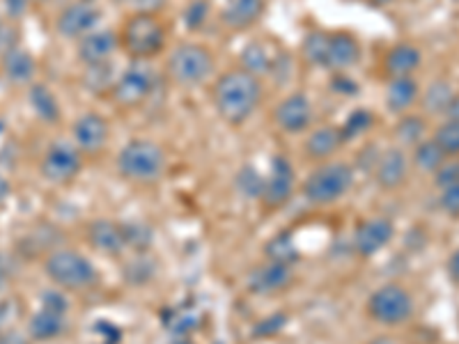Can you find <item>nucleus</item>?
Here are the masks:
<instances>
[{"mask_svg":"<svg viewBox=\"0 0 459 344\" xmlns=\"http://www.w3.org/2000/svg\"><path fill=\"white\" fill-rule=\"evenodd\" d=\"M262 99V85L257 76L244 72V69H232L223 73L216 81L214 88V106L223 122L232 126L244 125Z\"/></svg>","mask_w":459,"mask_h":344,"instance_id":"1","label":"nucleus"},{"mask_svg":"<svg viewBox=\"0 0 459 344\" xmlns=\"http://www.w3.org/2000/svg\"><path fill=\"white\" fill-rule=\"evenodd\" d=\"M120 44L134 60H147L166 48V28L159 22L157 14L136 12L122 26Z\"/></svg>","mask_w":459,"mask_h":344,"instance_id":"2","label":"nucleus"},{"mask_svg":"<svg viewBox=\"0 0 459 344\" xmlns=\"http://www.w3.org/2000/svg\"><path fill=\"white\" fill-rule=\"evenodd\" d=\"M117 168H120L122 177L131 179V182H154L161 177L163 168H166V154L157 142L136 138L122 147Z\"/></svg>","mask_w":459,"mask_h":344,"instance_id":"3","label":"nucleus"},{"mask_svg":"<svg viewBox=\"0 0 459 344\" xmlns=\"http://www.w3.org/2000/svg\"><path fill=\"white\" fill-rule=\"evenodd\" d=\"M44 271L60 289H72V292L88 289L97 282V271H94L92 262L81 253L69 251V248L53 251L44 262Z\"/></svg>","mask_w":459,"mask_h":344,"instance_id":"4","label":"nucleus"},{"mask_svg":"<svg viewBox=\"0 0 459 344\" xmlns=\"http://www.w3.org/2000/svg\"><path fill=\"white\" fill-rule=\"evenodd\" d=\"M214 67V56L203 44H179L168 57V76L178 85H200Z\"/></svg>","mask_w":459,"mask_h":344,"instance_id":"5","label":"nucleus"},{"mask_svg":"<svg viewBox=\"0 0 459 344\" xmlns=\"http://www.w3.org/2000/svg\"><path fill=\"white\" fill-rule=\"evenodd\" d=\"M354 172L347 163H326L306 179L303 195L313 204H329L342 198L351 188Z\"/></svg>","mask_w":459,"mask_h":344,"instance_id":"6","label":"nucleus"},{"mask_svg":"<svg viewBox=\"0 0 459 344\" xmlns=\"http://www.w3.org/2000/svg\"><path fill=\"white\" fill-rule=\"evenodd\" d=\"M368 314L384 326H400L413 314V297L407 287L384 285L368 298Z\"/></svg>","mask_w":459,"mask_h":344,"instance_id":"7","label":"nucleus"},{"mask_svg":"<svg viewBox=\"0 0 459 344\" xmlns=\"http://www.w3.org/2000/svg\"><path fill=\"white\" fill-rule=\"evenodd\" d=\"M81 163L83 161H81L79 147L60 141L48 147L39 170H42L44 179H48V182L67 184L81 172Z\"/></svg>","mask_w":459,"mask_h":344,"instance_id":"8","label":"nucleus"},{"mask_svg":"<svg viewBox=\"0 0 459 344\" xmlns=\"http://www.w3.org/2000/svg\"><path fill=\"white\" fill-rule=\"evenodd\" d=\"M152 85H154V79H152L150 69L136 63L125 69L120 79L115 81L110 97L122 108H134V106L143 104L147 99V94L152 92Z\"/></svg>","mask_w":459,"mask_h":344,"instance_id":"9","label":"nucleus"},{"mask_svg":"<svg viewBox=\"0 0 459 344\" xmlns=\"http://www.w3.org/2000/svg\"><path fill=\"white\" fill-rule=\"evenodd\" d=\"M393 235H395V228L388 219H381V216H375V219H368L356 228L354 235V248L359 255L372 257L379 251H384L388 244H391Z\"/></svg>","mask_w":459,"mask_h":344,"instance_id":"10","label":"nucleus"},{"mask_svg":"<svg viewBox=\"0 0 459 344\" xmlns=\"http://www.w3.org/2000/svg\"><path fill=\"white\" fill-rule=\"evenodd\" d=\"M72 133L79 151H85V154H97V151L104 150L106 142H108L110 126L100 113H85L81 115L79 120L74 122Z\"/></svg>","mask_w":459,"mask_h":344,"instance_id":"11","label":"nucleus"},{"mask_svg":"<svg viewBox=\"0 0 459 344\" xmlns=\"http://www.w3.org/2000/svg\"><path fill=\"white\" fill-rule=\"evenodd\" d=\"M100 19H101V12L97 10L92 3L81 0V3H74V5L67 7V10L60 12L56 28L63 37L74 39V37H85L88 32H92L94 26L100 23Z\"/></svg>","mask_w":459,"mask_h":344,"instance_id":"12","label":"nucleus"},{"mask_svg":"<svg viewBox=\"0 0 459 344\" xmlns=\"http://www.w3.org/2000/svg\"><path fill=\"white\" fill-rule=\"evenodd\" d=\"M273 120L287 133H299V131L308 129L310 120H313V106H310L306 94H290L287 99L273 110Z\"/></svg>","mask_w":459,"mask_h":344,"instance_id":"13","label":"nucleus"},{"mask_svg":"<svg viewBox=\"0 0 459 344\" xmlns=\"http://www.w3.org/2000/svg\"><path fill=\"white\" fill-rule=\"evenodd\" d=\"M294 191V170L292 163L287 161L285 157H273L272 161V175L264 179V191H262V200L269 207H281L290 200Z\"/></svg>","mask_w":459,"mask_h":344,"instance_id":"14","label":"nucleus"},{"mask_svg":"<svg viewBox=\"0 0 459 344\" xmlns=\"http://www.w3.org/2000/svg\"><path fill=\"white\" fill-rule=\"evenodd\" d=\"M120 44V37L113 30H92L85 37H81L79 42V57L85 67L92 64L108 63V57L113 56L115 48Z\"/></svg>","mask_w":459,"mask_h":344,"instance_id":"15","label":"nucleus"},{"mask_svg":"<svg viewBox=\"0 0 459 344\" xmlns=\"http://www.w3.org/2000/svg\"><path fill=\"white\" fill-rule=\"evenodd\" d=\"M377 182L381 188L393 191V188H400L402 184L407 182L409 175V161L404 157V151L400 147H391L384 154H379V161L375 166Z\"/></svg>","mask_w":459,"mask_h":344,"instance_id":"16","label":"nucleus"},{"mask_svg":"<svg viewBox=\"0 0 459 344\" xmlns=\"http://www.w3.org/2000/svg\"><path fill=\"white\" fill-rule=\"evenodd\" d=\"M292 280V266L278 264V262H266L260 264L248 278V287L257 294H273L281 292Z\"/></svg>","mask_w":459,"mask_h":344,"instance_id":"17","label":"nucleus"},{"mask_svg":"<svg viewBox=\"0 0 459 344\" xmlns=\"http://www.w3.org/2000/svg\"><path fill=\"white\" fill-rule=\"evenodd\" d=\"M88 239L94 251L106 253V255H117L126 248L125 228L113 220H92L88 228Z\"/></svg>","mask_w":459,"mask_h":344,"instance_id":"18","label":"nucleus"},{"mask_svg":"<svg viewBox=\"0 0 459 344\" xmlns=\"http://www.w3.org/2000/svg\"><path fill=\"white\" fill-rule=\"evenodd\" d=\"M359 56L360 47L354 35H350V32H331L329 53H326V69L344 72V69L354 67Z\"/></svg>","mask_w":459,"mask_h":344,"instance_id":"19","label":"nucleus"},{"mask_svg":"<svg viewBox=\"0 0 459 344\" xmlns=\"http://www.w3.org/2000/svg\"><path fill=\"white\" fill-rule=\"evenodd\" d=\"M262 12H264V0H228L221 19L228 28L241 30V28L253 26L262 16Z\"/></svg>","mask_w":459,"mask_h":344,"instance_id":"20","label":"nucleus"},{"mask_svg":"<svg viewBox=\"0 0 459 344\" xmlns=\"http://www.w3.org/2000/svg\"><path fill=\"white\" fill-rule=\"evenodd\" d=\"M0 67H3V73H5L7 79L16 85H23V83H30L35 79V72H37V64H35V57L30 56L28 51L23 48H12L7 51L5 56H0Z\"/></svg>","mask_w":459,"mask_h":344,"instance_id":"21","label":"nucleus"},{"mask_svg":"<svg viewBox=\"0 0 459 344\" xmlns=\"http://www.w3.org/2000/svg\"><path fill=\"white\" fill-rule=\"evenodd\" d=\"M423 63V56H420V48L413 47V44H397L391 51L386 53V72L391 73L393 79H400V76H413L418 67Z\"/></svg>","mask_w":459,"mask_h":344,"instance_id":"22","label":"nucleus"},{"mask_svg":"<svg viewBox=\"0 0 459 344\" xmlns=\"http://www.w3.org/2000/svg\"><path fill=\"white\" fill-rule=\"evenodd\" d=\"M420 85L413 76H400L393 79L386 88V106L391 113H404L418 101Z\"/></svg>","mask_w":459,"mask_h":344,"instance_id":"23","label":"nucleus"},{"mask_svg":"<svg viewBox=\"0 0 459 344\" xmlns=\"http://www.w3.org/2000/svg\"><path fill=\"white\" fill-rule=\"evenodd\" d=\"M65 329H67V314L53 313V310H47V308L37 310V313L30 317V323H28V331H30V335L37 340V342L56 340Z\"/></svg>","mask_w":459,"mask_h":344,"instance_id":"24","label":"nucleus"},{"mask_svg":"<svg viewBox=\"0 0 459 344\" xmlns=\"http://www.w3.org/2000/svg\"><path fill=\"white\" fill-rule=\"evenodd\" d=\"M342 142L344 141L342 136H340V126H319V129H315L313 133H310L308 141H306V154H308L310 159L322 161V159L333 157Z\"/></svg>","mask_w":459,"mask_h":344,"instance_id":"25","label":"nucleus"},{"mask_svg":"<svg viewBox=\"0 0 459 344\" xmlns=\"http://www.w3.org/2000/svg\"><path fill=\"white\" fill-rule=\"evenodd\" d=\"M30 106L37 113V117L48 125H56L60 120V104H57L56 94L42 83H35L30 88Z\"/></svg>","mask_w":459,"mask_h":344,"instance_id":"26","label":"nucleus"},{"mask_svg":"<svg viewBox=\"0 0 459 344\" xmlns=\"http://www.w3.org/2000/svg\"><path fill=\"white\" fill-rule=\"evenodd\" d=\"M239 63H241V69H244V72L253 73V76H262V73L272 72L273 57L264 44L251 42L248 47L241 48Z\"/></svg>","mask_w":459,"mask_h":344,"instance_id":"27","label":"nucleus"},{"mask_svg":"<svg viewBox=\"0 0 459 344\" xmlns=\"http://www.w3.org/2000/svg\"><path fill=\"white\" fill-rule=\"evenodd\" d=\"M453 97H455L453 85L446 83V81H434V83L425 90L420 104H423L425 113L446 115V110H448Z\"/></svg>","mask_w":459,"mask_h":344,"instance_id":"28","label":"nucleus"},{"mask_svg":"<svg viewBox=\"0 0 459 344\" xmlns=\"http://www.w3.org/2000/svg\"><path fill=\"white\" fill-rule=\"evenodd\" d=\"M413 163H416L418 170L437 172L446 163V154L434 142V138H425V141H420L413 147Z\"/></svg>","mask_w":459,"mask_h":344,"instance_id":"29","label":"nucleus"},{"mask_svg":"<svg viewBox=\"0 0 459 344\" xmlns=\"http://www.w3.org/2000/svg\"><path fill=\"white\" fill-rule=\"evenodd\" d=\"M266 257L272 262H278V264L292 266L294 262L299 260V248L294 244V236L290 232H281V235L273 236L264 248Z\"/></svg>","mask_w":459,"mask_h":344,"instance_id":"30","label":"nucleus"},{"mask_svg":"<svg viewBox=\"0 0 459 344\" xmlns=\"http://www.w3.org/2000/svg\"><path fill=\"white\" fill-rule=\"evenodd\" d=\"M425 133H428V122L420 115H404L395 126V136L402 145L416 147L418 142L425 141Z\"/></svg>","mask_w":459,"mask_h":344,"instance_id":"31","label":"nucleus"},{"mask_svg":"<svg viewBox=\"0 0 459 344\" xmlns=\"http://www.w3.org/2000/svg\"><path fill=\"white\" fill-rule=\"evenodd\" d=\"M329 32L313 30L303 39V57L306 63L315 64V67H326V53H329Z\"/></svg>","mask_w":459,"mask_h":344,"instance_id":"32","label":"nucleus"},{"mask_svg":"<svg viewBox=\"0 0 459 344\" xmlns=\"http://www.w3.org/2000/svg\"><path fill=\"white\" fill-rule=\"evenodd\" d=\"M434 142L444 150L446 157H457L459 154V122L446 120L434 131Z\"/></svg>","mask_w":459,"mask_h":344,"instance_id":"33","label":"nucleus"},{"mask_svg":"<svg viewBox=\"0 0 459 344\" xmlns=\"http://www.w3.org/2000/svg\"><path fill=\"white\" fill-rule=\"evenodd\" d=\"M372 122H375V117H372L370 110L366 108L354 110V113L344 120V125L340 126V136H342V141H351V138L366 133V131L372 126Z\"/></svg>","mask_w":459,"mask_h":344,"instance_id":"34","label":"nucleus"},{"mask_svg":"<svg viewBox=\"0 0 459 344\" xmlns=\"http://www.w3.org/2000/svg\"><path fill=\"white\" fill-rule=\"evenodd\" d=\"M237 188L246 198H262V191H264V177L255 168H241V172L237 175Z\"/></svg>","mask_w":459,"mask_h":344,"instance_id":"35","label":"nucleus"},{"mask_svg":"<svg viewBox=\"0 0 459 344\" xmlns=\"http://www.w3.org/2000/svg\"><path fill=\"white\" fill-rule=\"evenodd\" d=\"M85 85L92 88L94 92H101V90H113V69L108 63L92 64V67H85Z\"/></svg>","mask_w":459,"mask_h":344,"instance_id":"36","label":"nucleus"},{"mask_svg":"<svg viewBox=\"0 0 459 344\" xmlns=\"http://www.w3.org/2000/svg\"><path fill=\"white\" fill-rule=\"evenodd\" d=\"M125 228V239L126 245L136 248V251H145L152 241V232L145 225H122Z\"/></svg>","mask_w":459,"mask_h":344,"instance_id":"37","label":"nucleus"},{"mask_svg":"<svg viewBox=\"0 0 459 344\" xmlns=\"http://www.w3.org/2000/svg\"><path fill=\"white\" fill-rule=\"evenodd\" d=\"M207 0H194V3L186 7V12H184V22H186L188 30H198V28L207 22Z\"/></svg>","mask_w":459,"mask_h":344,"instance_id":"38","label":"nucleus"},{"mask_svg":"<svg viewBox=\"0 0 459 344\" xmlns=\"http://www.w3.org/2000/svg\"><path fill=\"white\" fill-rule=\"evenodd\" d=\"M438 204H441V209H444L450 219H459V182L448 188H441Z\"/></svg>","mask_w":459,"mask_h":344,"instance_id":"39","label":"nucleus"},{"mask_svg":"<svg viewBox=\"0 0 459 344\" xmlns=\"http://www.w3.org/2000/svg\"><path fill=\"white\" fill-rule=\"evenodd\" d=\"M39 301H42L39 308H47V310H53V313H63V314L69 313L67 297H65L63 292H57V289H47V292H42Z\"/></svg>","mask_w":459,"mask_h":344,"instance_id":"40","label":"nucleus"},{"mask_svg":"<svg viewBox=\"0 0 459 344\" xmlns=\"http://www.w3.org/2000/svg\"><path fill=\"white\" fill-rule=\"evenodd\" d=\"M434 182L438 188H448L453 184L459 182V163H444L434 172Z\"/></svg>","mask_w":459,"mask_h":344,"instance_id":"41","label":"nucleus"},{"mask_svg":"<svg viewBox=\"0 0 459 344\" xmlns=\"http://www.w3.org/2000/svg\"><path fill=\"white\" fill-rule=\"evenodd\" d=\"M16 44H19V28L12 23H0V56L16 48Z\"/></svg>","mask_w":459,"mask_h":344,"instance_id":"42","label":"nucleus"},{"mask_svg":"<svg viewBox=\"0 0 459 344\" xmlns=\"http://www.w3.org/2000/svg\"><path fill=\"white\" fill-rule=\"evenodd\" d=\"M12 273H14V262L10 255L0 253V289L12 280Z\"/></svg>","mask_w":459,"mask_h":344,"instance_id":"43","label":"nucleus"},{"mask_svg":"<svg viewBox=\"0 0 459 344\" xmlns=\"http://www.w3.org/2000/svg\"><path fill=\"white\" fill-rule=\"evenodd\" d=\"M28 0H5V12L12 19H19V16L26 14Z\"/></svg>","mask_w":459,"mask_h":344,"instance_id":"44","label":"nucleus"},{"mask_svg":"<svg viewBox=\"0 0 459 344\" xmlns=\"http://www.w3.org/2000/svg\"><path fill=\"white\" fill-rule=\"evenodd\" d=\"M12 314H14V305H12V301H0V335L5 333Z\"/></svg>","mask_w":459,"mask_h":344,"instance_id":"45","label":"nucleus"},{"mask_svg":"<svg viewBox=\"0 0 459 344\" xmlns=\"http://www.w3.org/2000/svg\"><path fill=\"white\" fill-rule=\"evenodd\" d=\"M333 90H335V92L351 94V92H356V90H359V85H356L351 79H347V76H335V79H333Z\"/></svg>","mask_w":459,"mask_h":344,"instance_id":"46","label":"nucleus"},{"mask_svg":"<svg viewBox=\"0 0 459 344\" xmlns=\"http://www.w3.org/2000/svg\"><path fill=\"white\" fill-rule=\"evenodd\" d=\"M131 3L138 7V12H150V14L166 5V0H131Z\"/></svg>","mask_w":459,"mask_h":344,"instance_id":"47","label":"nucleus"},{"mask_svg":"<svg viewBox=\"0 0 459 344\" xmlns=\"http://www.w3.org/2000/svg\"><path fill=\"white\" fill-rule=\"evenodd\" d=\"M448 273H450V278H453V280L459 285V248L453 253V255H450Z\"/></svg>","mask_w":459,"mask_h":344,"instance_id":"48","label":"nucleus"},{"mask_svg":"<svg viewBox=\"0 0 459 344\" xmlns=\"http://www.w3.org/2000/svg\"><path fill=\"white\" fill-rule=\"evenodd\" d=\"M10 194H12V184H10V179H7L5 175H3V172H0V202H5V200L10 198Z\"/></svg>","mask_w":459,"mask_h":344,"instance_id":"49","label":"nucleus"},{"mask_svg":"<svg viewBox=\"0 0 459 344\" xmlns=\"http://www.w3.org/2000/svg\"><path fill=\"white\" fill-rule=\"evenodd\" d=\"M446 120H457L459 122V94H455L450 101L448 110H446Z\"/></svg>","mask_w":459,"mask_h":344,"instance_id":"50","label":"nucleus"},{"mask_svg":"<svg viewBox=\"0 0 459 344\" xmlns=\"http://www.w3.org/2000/svg\"><path fill=\"white\" fill-rule=\"evenodd\" d=\"M0 344H28L19 333H3L0 335Z\"/></svg>","mask_w":459,"mask_h":344,"instance_id":"51","label":"nucleus"},{"mask_svg":"<svg viewBox=\"0 0 459 344\" xmlns=\"http://www.w3.org/2000/svg\"><path fill=\"white\" fill-rule=\"evenodd\" d=\"M368 344H395V342H393L391 338H386V335H381V338L370 340V342H368Z\"/></svg>","mask_w":459,"mask_h":344,"instance_id":"52","label":"nucleus"},{"mask_svg":"<svg viewBox=\"0 0 459 344\" xmlns=\"http://www.w3.org/2000/svg\"><path fill=\"white\" fill-rule=\"evenodd\" d=\"M85 3H92V0H85Z\"/></svg>","mask_w":459,"mask_h":344,"instance_id":"53","label":"nucleus"},{"mask_svg":"<svg viewBox=\"0 0 459 344\" xmlns=\"http://www.w3.org/2000/svg\"><path fill=\"white\" fill-rule=\"evenodd\" d=\"M39 3H44V0H39Z\"/></svg>","mask_w":459,"mask_h":344,"instance_id":"54","label":"nucleus"},{"mask_svg":"<svg viewBox=\"0 0 459 344\" xmlns=\"http://www.w3.org/2000/svg\"><path fill=\"white\" fill-rule=\"evenodd\" d=\"M0 23H3V22H0Z\"/></svg>","mask_w":459,"mask_h":344,"instance_id":"55","label":"nucleus"}]
</instances>
